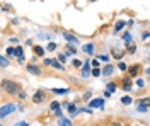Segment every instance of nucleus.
I'll use <instances>...</instances> for the list:
<instances>
[{"label": "nucleus", "mask_w": 150, "mask_h": 126, "mask_svg": "<svg viewBox=\"0 0 150 126\" xmlns=\"http://www.w3.org/2000/svg\"><path fill=\"white\" fill-rule=\"evenodd\" d=\"M91 61V65H92V68H99V60L94 58V60H89Z\"/></svg>", "instance_id": "nucleus-36"}, {"label": "nucleus", "mask_w": 150, "mask_h": 126, "mask_svg": "<svg viewBox=\"0 0 150 126\" xmlns=\"http://www.w3.org/2000/svg\"><path fill=\"white\" fill-rule=\"evenodd\" d=\"M123 41H126V44H130L131 43V36H130V32L126 31V32H123Z\"/></svg>", "instance_id": "nucleus-31"}, {"label": "nucleus", "mask_w": 150, "mask_h": 126, "mask_svg": "<svg viewBox=\"0 0 150 126\" xmlns=\"http://www.w3.org/2000/svg\"><path fill=\"white\" fill-rule=\"evenodd\" d=\"M58 61H60L62 65H65V63H67V56L63 55V53H60V55H58Z\"/></svg>", "instance_id": "nucleus-33"}, {"label": "nucleus", "mask_w": 150, "mask_h": 126, "mask_svg": "<svg viewBox=\"0 0 150 126\" xmlns=\"http://www.w3.org/2000/svg\"><path fill=\"white\" fill-rule=\"evenodd\" d=\"M50 67H53V68H56V70H60V72H65V67L58 61L56 58H51V65Z\"/></svg>", "instance_id": "nucleus-16"}, {"label": "nucleus", "mask_w": 150, "mask_h": 126, "mask_svg": "<svg viewBox=\"0 0 150 126\" xmlns=\"http://www.w3.org/2000/svg\"><path fill=\"white\" fill-rule=\"evenodd\" d=\"M112 94H109V92H108V90H104V97H106V99H109V97H111Z\"/></svg>", "instance_id": "nucleus-45"}, {"label": "nucleus", "mask_w": 150, "mask_h": 126, "mask_svg": "<svg viewBox=\"0 0 150 126\" xmlns=\"http://www.w3.org/2000/svg\"><path fill=\"white\" fill-rule=\"evenodd\" d=\"M118 68H120L121 72H126V68H128V65H126L125 61H118Z\"/></svg>", "instance_id": "nucleus-32"}, {"label": "nucleus", "mask_w": 150, "mask_h": 126, "mask_svg": "<svg viewBox=\"0 0 150 126\" xmlns=\"http://www.w3.org/2000/svg\"><path fill=\"white\" fill-rule=\"evenodd\" d=\"M67 111H68V114H70V118L77 116L79 113H77V106L75 104H72V102H68V106H67Z\"/></svg>", "instance_id": "nucleus-14"}, {"label": "nucleus", "mask_w": 150, "mask_h": 126, "mask_svg": "<svg viewBox=\"0 0 150 126\" xmlns=\"http://www.w3.org/2000/svg\"><path fill=\"white\" fill-rule=\"evenodd\" d=\"M17 97H19V99H21V101H24V99L28 97V94H26L24 90H19V92H17Z\"/></svg>", "instance_id": "nucleus-35"}, {"label": "nucleus", "mask_w": 150, "mask_h": 126, "mask_svg": "<svg viewBox=\"0 0 150 126\" xmlns=\"http://www.w3.org/2000/svg\"><path fill=\"white\" fill-rule=\"evenodd\" d=\"M120 87H121L125 92H130L131 87H133V82H131V78H130V77H123L121 85H120Z\"/></svg>", "instance_id": "nucleus-9"}, {"label": "nucleus", "mask_w": 150, "mask_h": 126, "mask_svg": "<svg viewBox=\"0 0 150 126\" xmlns=\"http://www.w3.org/2000/svg\"><path fill=\"white\" fill-rule=\"evenodd\" d=\"M16 111H17V106H16V104H12V102L4 104V106L0 107V119L10 116V114H12V113H16Z\"/></svg>", "instance_id": "nucleus-2"}, {"label": "nucleus", "mask_w": 150, "mask_h": 126, "mask_svg": "<svg viewBox=\"0 0 150 126\" xmlns=\"http://www.w3.org/2000/svg\"><path fill=\"white\" fill-rule=\"evenodd\" d=\"M89 2H96V0H89Z\"/></svg>", "instance_id": "nucleus-47"}, {"label": "nucleus", "mask_w": 150, "mask_h": 126, "mask_svg": "<svg viewBox=\"0 0 150 126\" xmlns=\"http://www.w3.org/2000/svg\"><path fill=\"white\" fill-rule=\"evenodd\" d=\"M31 101H33V104H43V102L46 101V92H45L43 89H39V90H36Z\"/></svg>", "instance_id": "nucleus-4"}, {"label": "nucleus", "mask_w": 150, "mask_h": 126, "mask_svg": "<svg viewBox=\"0 0 150 126\" xmlns=\"http://www.w3.org/2000/svg\"><path fill=\"white\" fill-rule=\"evenodd\" d=\"M58 126H72V121L68 118H60L58 119Z\"/></svg>", "instance_id": "nucleus-21"}, {"label": "nucleus", "mask_w": 150, "mask_h": 126, "mask_svg": "<svg viewBox=\"0 0 150 126\" xmlns=\"http://www.w3.org/2000/svg\"><path fill=\"white\" fill-rule=\"evenodd\" d=\"M56 46H58V44H56L55 41H50V43H48V46H46V49H48V51H55Z\"/></svg>", "instance_id": "nucleus-29"}, {"label": "nucleus", "mask_w": 150, "mask_h": 126, "mask_svg": "<svg viewBox=\"0 0 150 126\" xmlns=\"http://www.w3.org/2000/svg\"><path fill=\"white\" fill-rule=\"evenodd\" d=\"M33 53H34V56H36V58H45L46 49L43 48V46H39V44H33Z\"/></svg>", "instance_id": "nucleus-8"}, {"label": "nucleus", "mask_w": 150, "mask_h": 126, "mask_svg": "<svg viewBox=\"0 0 150 126\" xmlns=\"http://www.w3.org/2000/svg\"><path fill=\"white\" fill-rule=\"evenodd\" d=\"M149 36H150V32H149V31H145V32L142 34V38H143V39H149Z\"/></svg>", "instance_id": "nucleus-43"}, {"label": "nucleus", "mask_w": 150, "mask_h": 126, "mask_svg": "<svg viewBox=\"0 0 150 126\" xmlns=\"http://www.w3.org/2000/svg\"><path fill=\"white\" fill-rule=\"evenodd\" d=\"M26 70H28L29 73H31V75H41V67H38L36 63H28V65H26Z\"/></svg>", "instance_id": "nucleus-7"}, {"label": "nucleus", "mask_w": 150, "mask_h": 126, "mask_svg": "<svg viewBox=\"0 0 150 126\" xmlns=\"http://www.w3.org/2000/svg\"><path fill=\"white\" fill-rule=\"evenodd\" d=\"M43 63H45L46 67H50V65H51V58H43Z\"/></svg>", "instance_id": "nucleus-42"}, {"label": "nucleus", "mask_w": 150, "mask_h": 126, "mask_svg": "<svg viewBox=\"0 0 150 126\" xmlns=\"http://www.w3.org/2000/svg\"><path fill=\"white\" fill-rule=\"evenodd\" d=\"M24 44H26V46H33V39H28V41H26Z\"/></svg>", "instance_id": "nucleus-44"}, {"label": "nucleus", "mask_w": 150, "mask_h": 126, "mask_svg": "<svg viewBox=\"0 0 150 126\" xmlns=\"http://www.w3.org/2000/svg\"><path fill=\"white\" fill-rule=\"evenodd\" d=\"M131 102H133V99H131L130 96H123L121 97V104H125V106H130Z\"/></svg>", "instance_id": "nucleus-25"}, {"label": "nucleus", "mask_w": 150, "mask_h": 126, "mask_svg": "<svg viewBox=\"0 0 150 126\" xmlns=\"http://www.w3.org/2000/svg\"><path fill=\"white\" fill-rule=\"evenodd\" d=\"M97 58L101 60V61H106V63H108V61H109V56H108V55H99V56H97Z\"/></svg>", "instance_id": "nucleus-38"}, {"label": "nucleus", "mask_w": 150, "mask_h": 126, "mask_svg": "<svg viewBox=\"0 0 150 126\" xmlns=\"http://www.w3.org/2000/svg\"><path fill=\"white\" fill-rule=\"evenodd\" d=\"M149 111V106H142V104H137V113H147Z\"/></svg>", "instance_id": "nucleus-30"}, {"label": "nucleus", "mask_w": 150, "mask_h": 126, "mask_svg": "<svg viewBox=\"0 0 150 126\" xmlns=\"http://www.w3.org/2000/svg\"><path fill=\"white\" fill-rule=\"evenodd\" d=\"M7 56H14V46H10V48H7Z\"/></svg>", "instance_id": "nucleus-39"}, {"label": "nucleus", "mask_w": 150, "mask_h": 126, "mask_svg": "<svg viewBox=\"0 0 150 126\" xmlns=\"http://www.w3.org/2000/svg\"><path fill=\"white\" fill-rule=\"evenodd\" d=\"M94 48H96V46H94V43H87V44H84V46H82V51H84V53H87V55H92Z\"/></svg>", "instance_id": "nucleus-17"}, {"label": "nucleus", "mask_w": 150, "mask_h": 126, "mask_svg": "<svg viewBox=\"0 0 150 126\" xmlns=\"http://www.w3.org/2000/svg\"><path fill=\"white\" fill-rule=\"evenodd\" d=\"M0 10H5V12H14V7L10 5V4H0Z\"/></svg>", "instance_id": "nucleus-23"}, {"label": "nucleus", "mask_w": 150, "mask_h": 126, "mask_svg": "<svg viewBox=\"0 0 150 126\" xmlns=\"http://www.w3.org/2000/svg\"><path fill=\"white\" fill-rule=\"evenodd\" d=\"M51 92L56 96H65V94H68V89H51Z\"/></svg>", "instance_id": "nucleus-22"}, {"label": "nucleus", "mask_w": 150, "mask_h": 126, "mask_svg": "<svg viewBox=\"0 0 150 126\" xmlns=\"http://www.w3.org/2000/svg\"><path fill=\"white\" fill-rule=\"evenodd\" d=\"M9 58H5V56H2L0 55V67H9Z\"/></svg>", "instance_id": "nucleus-26"}, {"label": "nucleus", "mask_w": 150, "mask_h": 126, "mask_svg": "<svg viewBox=\"0 0 150 126\" xmlns=\"http://www.w3.org/2000/svg\"><path fill=\"white\" fill-rule=\"evenodd\" d=\"M75 53H77V49H75V46H72V44H67L65 53H63V55H65L67 58H68V56H74Z\"/></svg>", "instance_id": "nucleus-15"}, {"label": "nucleus", "mask_w": 150, "mask_h": 126, "mask_svg": "<svg viewBox=\"0 0 150 126\" xmlns=\"http://www.w3.org/2000/svg\"><path fill=\"white\" fill-rule=\"evenodd\" d=\"M126 72H128V77H130V78H137V77H140V73H142V65H140V63L130 65V67L126 68Z\"/></svg>", "instance_id": "nucleus-3"}, {"label": "nucleus", "mask_w": 150, "mask_h": 126, "mask_svg": "<svg viewBox=\"0 0 150 126\" xmlns=\"http://www.w3.org/2000/svg\"><path fill=\"white\" fill-rule=\"evenodd\" d=\"M135 84H137V87H138V89L145 87V80H143V78H140V77H137V82H135Z\"/></svg>", "instance_id": "nucleus-27"}, {"label": "nucleus", "mask_w": 150, "mask_h": 126, "mask_svg": "<svg viewBox=\"0 0 150 126\" xmlns=\"http://www.w3.org/2000/svg\"><path fill=\"white\" fill-rule=\"evenodd\" d=\"M112 73H114V67L109 65V63L104 67V70H101V75H106V77H109V75H112Z\"/></svg>", "instance_id": "nucleus-13"}, {"label": "nucleus", "mask_w": 150, "mask_h": 126, "mask_svg": "<svg viewBox=\"0 0 150 126\" xmlns=\"http://www.w3.org/2000/svg\"><path fill=\"white\" fill-rule=\"evenodd\" d=\"M123 27H125V20L121 19V20H118V22L114 24V31H112V32H114V34H118V32H120Z\"/></svg>", "instance_id": "nucleus-19"}, {"label": "nucleus", "mask_w": 150, "mask_h": 126, "mask_svg": "<svg viewBox=\"0 0 150 126\" xmlns=\"http://www.w3.org/2000/svg\"><path fill=\"white\" fill-rule=\"evenodd\" d=\"M0 89L5 90L9 96H17L19 90H22V85L16 82V80H10V78H2L0 80Z\"/></svg>", "instance_id": "nucleus-1"}, {"label": "nucleus", "mask_w": 150, "mask_h": 126, "mask_svg": "<svg viewBox=\"0 0 150 126\" xmlns=\"http://www.w3.org/2000/svg\"><path fill=\"white\" fill-rule=\"evenodd\" d=\"M14 56H17V61L19 63H26V56H24V49L21 44L14 46Z\"/></svg>", "instance_id": "nucleus-6"}, {"label": "nucleus", "mask_w": 150, "mask_h": 126, "mask_svg": "<svg viewBox=\"0 0 150 126\" xmlns=\"http://www.w3.org/2000/svg\"><path fill=\"white\" fill-rule=\"evenodd\" d=\"M112 126H121V123H114Z\"/></svg>", "instance_id": "nucleus-46"}, {"label": "nucleus", "mask_w": 150, "mask_h": 126, "mask_svg": "<svg viewBox=\"0 0 150 126\" xmlns=\"http://www.w3.org/2000/svg\"><path fill=\"white\" fill-rule=\"evenodd\" d=\"M91 75L92 77H101V68H91Z\"/></svg>", "instance_id": "nucleus-28"}, {"label": "nucleus", "mask_w": 150, "mask_h": 126, "mask_svg": "<svg viewBox=\"0 0 150 126\" xmlns=\"http://www.w3.org/2000/svg\"><path fill=\"white\" fill-rule=\"evenodd\" d=\"M60 109H62V106H60L58 101H53V102L50 104V111H51V113H56V111H60Z\"/></svg>", "instance_id": "nucleus-20"}, {"label": "nucleus", "mask_w": 150, "mask_h": 126, "mask_svg": "<svg viewBox=\"0 0 150 126\" xmlns=\"http://www.w3.org/2000/svg\"><path fill=\"white\" fill-rule=\"evenodd\" d=\"M91 99H92V90H85L84 96H82V101H84V102H89Z\"/></svg>", "instance_id": "nucleus-24"}, {"label": "nucleus", "mask_w": 150, "mask_h": 126, "mask_svg": "<svg viewBox=\"0 0 150 126\" xmlns=\"http://www.w3.org/2000/svg\"><path fill=\"white\" fill-rule=\"evenodd\" d=\"M12 126H29V123H26V121H19V123H16V125Z\"/></svg>", "instance_id": "nucleus-41"}, {"label": "nucleus", "mask_w": 150, "mask_h": 126, "mask_svg": "<svg viewBox=\"0 0 150 126\" xmlns=\"http://www.w3.org/2000/svg\"><path fill=\"white\" fill-rule=\"evenodd\" d=\"M89 107L91 109H104V99L103 97H94L89 101Z\"/></svg>", "instance_id": "nucleus-5"}, {"label": "nucleus", "mask_w": 150, "mask_h": 126, "mask_svg": "<svg viewBox=\"0 0 150 126\" xmlns=\"http://www.w3.org/2000/svg\"><path fill=\"white\" fill-rule=\"evenodd\" d=\"M0 126H2V125H0Z\"/></svg>", "instance_id": "nucleus-48"}, {"label": "nucleus", "mask_w": 150, "mask_h": 126, "mask_svg": "<svg viewBox=\"0 0 150 126\" xmlns=\"http://www.w3.org/2000/svg\"><path fill=\"white\" fill-rule=\"evenodd\" d=\"M72 65H74L75 68H80V67H82V61H80V60H74V61H72Z\"/></svg>", "instance_id": "nucleus-37"}, {"label": "nucleus", "mask_w": 150, "mask_h": 126, "mask_svg": "<svg viewBox=\"0 0 150 126\" xmlns=\"http://www.w3.org/2000/svg\"><path fill=\"white\" fill-rule=\"evenodd\" d=\"M116 85H118L116 82H109V84H106V90H108L109 94H114V92H116V89H118Z\"/></svg>", "instance_id": "nucleus-18"}, {"label": "nucleus", "mask_w": 150, "mask_h": 126, "mask_svg": "<svg viewBox=\"0 0 150 126\" xmlns=\"http://www.w3.org/2000/svg\"><path fill=\"white\" fill-rule=\"evenodd\" d=\"M9 41H10V43H12V44H16V46H17V44H19V38H17V36H14V38H10Z\"/></svg>", "instance_id": "nucleus-40"}, {"label": "nucleus", "mask_w": 150, "mask_h": 126, "mask_svg": "<svg viewBox=\"0 0 150 126\" xmlns=\"http://www.w3.org/2000/svg\"><path fill=\"white\" fill-rule=\"evenodd\" d=\"M111 55H112V58H116V60H120V61H121V58L125 56V49L112 48V49H111Z\"/></svg>", "instance_id": "nucleus-12"}, {"label": "nucleus", "mask_w": 150, "mask_h": 126, "mask_svg": "<svg viewBox=\"0 0 150 126\" xmlns=\"http://www.w3.org/2000/svg\"><path fill=\"white\" fill-rule=\"evenodd\" d=\"M137 104H142V106H149V97H142Z\"/></svg>", "instance_id": "nucleus-34"}, {"label": "nucleus", "mask_w": 150, "mask_h": 126, "mask_svg": "<svg viewBox=\"0 0 150 126\" xmlns=\"http://www.w3.org/2000/svg\"><path fill=\"white\" fill-rule=\"evenodd\" d=\"M80 75H82V78H87L89 75H91V61H89V60L84 63V67H82V70H80Z\"/></svg>", "instance_id": "nucleus-11"}, {"label": "nucleus", "mask_w": 150, "mask_h": 126, "mask_svg": "<svg viewBox=\"0 0 150 126\" xmlns=\"http://www.w3.org/2000/svg\"><path fill=\"white\" fill-rule=\"evenodd\" d=\"M62 34H63V38L68 41V44H72V46H74V44H79V38H77V36L70 34V32H67V31H63Z\"/></svg>", "instance_id": "nucleus-10"}]
</instances>
